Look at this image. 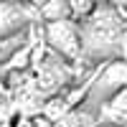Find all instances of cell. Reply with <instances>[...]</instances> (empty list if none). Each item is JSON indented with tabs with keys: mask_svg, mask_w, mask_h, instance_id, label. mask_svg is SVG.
<instances>
[{
	"mask_svg": "<svg viewBox=\"0 0 127 127\" xmlns=\"http://www.w3.org/2000/svg\"><path fill=\"white\" fill-rule=\"evenodd\" d=\"M0 69H3V66H0Z\"/></svg>",
	"mask_w": 127,
	"mask_h": 127,
	"instance_id": "obj_9",
	"label": "cell"
},
{
	"mask_svg": "<svg viewBox=\"0 0 127 127\" xmlns=\"http://www.w3.org/2000/svg\"><path fill=\"white\" fill-rule=\"evenodd\" d=\"M122 8H125V10H127V3H125V5H122Z\"/></svg>",
	"mask_w": 127,
	"mask_h": 127,
	"instance_id": "obj_7",
	"label": "cell"
},
{
	"mask_svg": "<svg viewBox=\"0 0 127 127\" xmlns=\"http://www.w3.org/2000/svg\"><path fill=\"white\" fill-rule=\"evenodd\" d=\"M43 38L46 46L59 54L66 61H76L84 56V36H81V23L76 20H59V23H46L43 26Z\"/></svg>",
	"mask_w": 127,
	"mask_h": 127,
	"instance_id": "obj_2",
	"label": "cell"
},
{
	"mask_svg": "<svg viewBox=\"0 0 127 127\" xmlns=\"http://www.w3.org/2000/svg\"><path fill=\"white\" fill-rule=\"evenodd\" d=\"M15 127H36V125H33V120H28V117H20V120L15 122Z\"/></svg>",
	"mask_w": 127,
	"mask_h": 127,
	"instance_id": "obj_6",
	"label": "cell"
},
{
	"mask_svg": "<svg viewBox=\"0 0 127 127\" xmlns=\"http://www.w3.org/2000/svg\"><path fill=\"white\" fill-rule=\"evenodd\" d=\"M10 120H13V102L0 97V127H10Z\"/></svg>",
	"mask_w": 127,
	"mask_h": 127,
	"instance_id": "obj_5",
	"label": "cell"
},
{
	"mask_svg": "<svg viewBox=\"0 0 127 127\" xmlns=\"http://www.w3.org/2000/svg\"><path fill=\"white\" fill-rule=\"evenodd\" d=\"M122 89H127V61H122V59L104 61V66L99 69L97 76H94L92 87H89V94H87V99L81 102V107L99 117V109L114 94H120Z\"/></svg>",
	"mask_w": 127,
	"mask_h": 127,
	"instance_id": "obj_1",
	"label": "cell"
},
{
	"mask_svg": "<svg viewBox=\"0 0 127 127\" xmlns=\"http://www.w3.org/2000/svg\"><path fill=\"white\" fill-rule=\"evenodd\" d=\"M104 127H112V125H104Z\"/></svg>",
	"mask_w": 127,
	"mask_h": 127,
	"instance_id": "obj_8",
	"label": "cell"
},
{
	"mask_svg": "<svg viewBox=\"0 0 127 127\" xmlns=\"http://www.w3.org/2000/svg\"><path fill=\"white\" fill-rule=\"evenodd\" d=\"M41 20L38 5L31 3H0V41L26 33Z\"/></svg>",
	"mask_w": 127,
	"mask_h": 127,
	"instance_id": "obj_3",
	"label": "cell"
},
{
	"mask_svg": "<svg viewBox=\"0 0 127 127\" xmlns=\"http://www.w3.org/2000/svg\"><path fill=\"white\" fill-rule=\"evenodd\" d=\"M38 15L46 23H59V20H74L71 18V3H59V0H51V3L38 5Z\"/></svg>",
	"mask_w": 127,
	"mask_h": 127,
	"instance_id": "obj_4",
	"label": "cell"
}]
</instances>
